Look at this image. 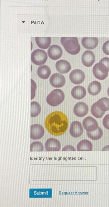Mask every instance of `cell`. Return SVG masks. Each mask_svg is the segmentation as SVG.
I'll return each mask as SVG.
<instances>
[{"instance_id": "33", "label": "cell", "mask_w": 109, "mask_h": 207, "mask_svg": "<svg viewBox=\"0 0 109 207\" xmlns=\"http://www.w3.org/2000/svg\"><path fill=\"white\" fill-rule=\"evenodd\" d=\"M107 92L108 95L109 97V87L108 88V89H107Z\"/></svg>"}, {"instance_id": "9", "label": "cell", "mask_w": 109, "mask_h": 207, "mask_svg": "<svg viewBox=\"0 0 109 207\" xmlns=\"http://www.w3.org/2000/svg\"><path fill=\"white\" fill-rule=\"evenodd\" d=\"M45 130L43 126L39 124H35L31 126L30 138L34 140L39 139L44 136Z\"/></svg>"}, {"instance_id": "1", "label": "cell", "mask_w": 109, "mask_h": 207, "mask_svg": "<svg viewBox=\"0 0 109 207\" xmlns=\"http://www.w3.org/2000/svg\"><path fill=\"white\" fill-rule=\"evenodd\" d=\"M45 126L51 135L60 136L67 131L69 121L66 115L63 112L56 111L49 114L45 120Z\"/></svg>"}, {"instance_id": "31", "label": "cell", "mask_w": 109, "mask_h": 207, "mask_svg": "<svg viewBox=\"0 0 109 207\" xmlns=\"http://www.w3.org/2000/svg\"><path fill=\"white\" fill-rule=\"evenodd\" d=\"M99 61L105 65L109 70V58L104 57L102 58Z\"/></svg>"}, {"instance_id": "21", "label": "cell", "mask_w": 109, "mask_h": 207, "mask_svg": "<svg viewBox=\"0 0 109 207\" xmlns=\"http://www.w3.org/2000/svg\"><path fill=\"white\" fill-rule=\"evenodd\" d=\"M37 73L40 78L43 79H46L50 76L51 71L48 66L44 65L38 67Z\"/></svg>"}, {"instance_id": "4", "label": "cell", "mask_w": 109, "mask_h": 207, "mask_svg": "<svg viewBox=\"0 0 109 207\" xmlns=\"http://www.w3.org/2000/svg\"><path fill=\"white\" fill-rule=\"evenodd\" d=\"M109 71L107 67L100 61L95 64L92 69L93 75L97 78L100 80H104L107 78Z\"/></svg>"}, {"instance_id": "29", "label": "cell", "mask_w": 109, "mask_h": 207, "mask_svg": "<svg viewBox=\"0 0 109 207\" xmlns=\"http://www.w3.org/2000/svg\"><path fill=\"white\" fill-rule=\"evenodd\" d=\"M102 123L104 127L106 129L109 130V114L104 117L103 119Z\"/></svg>"}, {"instance_id": "2", "label": "cell", "mask_w": 109, "mask_h": 207, "mask_svg": "<svg viewBox=\"0 0 109 207\" xmlns=\"http://www.w3.org/2000/svg\"><path fill=\"white\" fill-rule=\"evenodd\" d=\"M60 42L66 52L71 54H77L80 50V46L77 37H61Z\"/></svg>"}, {"instance_id": "23", "label": "cell", "mask_w": 109, "mask_h": 207, "mask_svg": "<svg viewBox=\"0 0 109 207\" xmlns=\"http://www.w3.org/2000/svg\"><path fill=\"white\" fill-rule=\"evenodd\" d=\"M41 111V107L36 102L32 101L31 103V116L32 117L38 116Z\"/></svg>"}, {"instance_id": "15", "label": "cell", "mask_w": 109, "mask_h": 207, "mask_svg": "<svg viewBox=\"0 0 109 207\" xmlns=\"http://www.w3.org/2000/svg\"><path fill=\"white\" fill-rule=\"evenodd\" d=\"M98 41L97 38L83 37L82 40L83 46L88 49H93L97 46Z\"/></svg>"}, {"instance_id": "22", "label": "cell", "mask_w": 109, "mask_h": 207, "mask_svg": "<svg viewBox=\"0 0 109 207\" xmlns=\"http://www.w3.org/2000/svg\"><path fill=\"white\" fill-rule=\"evenodd\" d=\"M97 106L100 111L105 112L109 110V98L103 97L97 102Z\"/></svg>"}, {"instance_id": "24", "label": "cell", "mask_w": 109, "mask_h": 207, "mask_svg": "<svg viewBox=\"0 0 109 207\" xmlns=\"http://www.w3.org/2000/svg\"><path fill=\"white\" fill-rule=\"evenodd\" d=\"M88 136L92 140H97L102 137L103 135V131L100 127L98 126L97 130L92 132L86 131Z\"/></svg>"}, {"instance_id": "28", "label": "cell", "mask_w": 109, "mask_h": 207, "mask_svg": "<svg viewBox=\"0 0 109 207\" xmlns=\"http://www.w3.org/2000/svg\"><path fill=\"white\" fill-rule=\"evenodd\" d=\"M103 52L106 55H109V40L105 42L102 45Z\"/></svg>"}, {"instance_id": "16", "label": "cell", "mask_w": 109, "mask_h": 207, "mask_svg": "<svg viewBox=\"0 0 109 207\" xmlns=\"http://www.w3.org/2000/svg\"><path fill=\"white\" fill-rule=\"evenodd\" d=\"M55 67L57 71L62 73H66L70 70L71 66L70 63L67 60H60L56 62Z\"/></svg>"}, {"instance_id": "14", "label": "cell", "mask_w": 109, "mask_h": 207, "mask_svg": "<svg viewBox=\"0 0 109 207\" xmlns=\"http://www.w3.org/2000/svg\"><path fill=\"white\" fill-rule=\"evenodd\" d=\"M82 61L83 65L87 67L91 66L95 61V56L91 51H85L82 56Z\"/></svg>"}, {"instance_id": "13", "label": "cell", "mask_w": 109, "mask_h": 207, "mask_svg": "<svg viewBox=\"0 0 109 207\" xmlns=\"http://www.w3.org/2000/svg\"><path fill=\"white\" fill-rule=\"evenodd\" d=\"M49 57L53 60L59 59L62 56L63 51L60 47L57 45H52L47 51Z\"/></svg>"}, {"instance_id": "12", "label": "cell", "mask_w": 109, "mask_h": 207, "mask_svg": "<svg viewBox=\"0 0 109 207\" xmlns=\"http://www.w3.org/2000/svg\"><path fill=\"white\" fill-rule=\"evenodd\" d=\"M45 148L47 151H59L61 149V144L58 139L50 138L45 142Z\"/></svg>"}, {"instance_id": "18", "label": "cell", "mask_w": 109, "mask_h": 207, "mask_svg": "<svg viewBox=\"0 0 109 207\" xmlns=\"http://www.w3.org/2000/svg\"><path fill=\"white\" fill-rule=\"evenodd\" d=\"M92 144L90 141L86 139L81 140L77 146V151H91L92 150Z\"/></svg>"}, {"instance_id": "27", "label": "cell", "mask_w": 109, "mask_h": 207, "mask_svg": "<svg viewBox=\"0 0 109 207\" xmlns=\"http://www.w3.org/2000/svg\"><path fill=\"white\" fill-rule=\"evenodd\" d=\"M36 83L32 79H31V100L33 99L35 96L36 90Z\"/></svg>"}, {"instance_id": "11", "label": "cell", "mask_w": 109, "mask_h": 207, "mask_svg": "<svg viewBox=\"0 0 109 207\" xmlns=\"http://www.w3.org/2000/svg\"><path fill=\"white\" fill-rule=\"evenodd\" d=\"M73 111L77 117H82L86 115L88 111V105L85 103L80 102L76 104L74 106Z\"/></svg>"}, {"instance_id": "26", "label": "cell", "mask_w": 109, "mask_h": 207, "mask_svg": "<svg viewBox=\"0 0 109 207\" xmlns=\"http://www.w3.org/2000/svg\"><path fill=\"white\" fill-rule=\"evenodd\" d=\"M43 145L40 142L35 141L31 143L30 145V151L31 152L43 151Z\"/></svg>"}, {"instance_id": "10", "label": "cell", "mask_w": 109, "mask_h": 207, "mask_svg": "<svg viewBox=\"0 0 109 207\" xmlns=\"http://www.w3.org/2000/svg\"><path fill=\"white\" fill-rule=\"evenodd\" d=\"M83 132V129L81 123L75 121L72 122L70 125V134L71 136L75 138L81 136Z\"/></svg>"}, {"instance_id": "7", "label": "cell", "mask_w": 109, "mask_h": 207, "mask_svg": "<svg viewBox=\"0 0 109 207\" xmlns=\"http://www.w3.org/2000/svg\"><path fill=\"white\" fill-rule=\"evenodd\" d=\"M66 82L64 77L62 74L56 73L53 74L50 78L51 85L53 87L59 88L63 87Z\"/></svg>"}, {"instance_id": "3", "label": "cell", "mask_w": 109, "mask_h": 207, "mask_svg": "<svg viewBox=\"0 0 109 207\" xmlns=\"http://www.w3.org/2000/svg\"><path fill=\"white\" fill-rule=\"evenodd\" d=\"M65 98L64 92L60 89L53 90L47 97L46 100L48 104L52 106L59 105L64 100Z\"/></svg>"}, {"instance_id": "17", "label": "cell", "mask_w": 109, "mask_h": 207, "mask_svg": "<svg viewBox=\"0 0 109 207\" xmlns=\"http://www.w3.org/2000/svg\"><path fill=\"white\" fill-rule=\"evenodd\" d=\"M72 96L75 99L80 100L83 98L86 94L85 88L81 86H77L74 87L71 91Z\"/></svg>"}, {"instance_id": "30", "label": "cell", "mask_w": 109, "mask_h": 207, "mask_svg": "<svg viewBox=\"0 0 109 207\" xmlns=\"http://www.w3.org/2000/svg\"><path fill=\"white\" fill-rule=\"evenodd\" d=\"M62 151H75L76 150L72 146L67 145L64 146L62 149Z\"/></svg>"}, {"instance_id": "20", "label": "cell", "mask_w": 109, "mask_h": 207, "mask_svg": "<svg viewBox=\"0 0 109 207\" xmlns=\"http://www.w3.org/2000/svg\"><path fill=\"white\" fill-rule=\"evenodd\" d=\"M101 89V83L97 81H94L90 83L88 88V93L93 96L97 95L100 92Z\"/></svg>"}, {"instance_id": "5", "label": "cell", "mask_w": 109, "mask_h": 207, "mask_svg": "<svg viewBox=\"0 0 109 207\" xmlns=\"http://www.w3.org/2000/svg\"><path fill=\"white\" fill-rule=\"evenodd\" d=\"M48 58L46 53L44 50L37 49L33 51L31 54V60L35 64L40 65L44 64Z\"/></svg>"}, {"instance_id": "32", "label": "cell", "mask_w": 109, "mask_h": 207, "mask_svg": "<svg viewBox=\"0 0 109 207\" xmlns=\"http://www.w3.org/2000/svg\"><path fill=\"white\" fill-rule=\"evenodd\" d=\"M102 151H109V145L104 146L102 149Z\"/></svg>"}, {"instance_id": "25", "label": "cell", "mask_w": 109, "mask_h": 207, "mask_svg": "<svg viewBox=\"0 0 109 207\" xmlns=\"http://www.w3.org/2000/svg\"><path fill=\"white\" fill-rule=\"evenodd\" d=\"M91 112L92 114L97 118H101L105 113V112L102 111L99 109L97 106V102L92 105Z\"/></svg>"}, {"instance_id": "6", "label": "cell", "mask_w": 109, "mask_h": 207, "mask_svg": "<svg viewBox=\"0 0 109 207\" xmlns=\"http://www.w3.org/2000/svg\"><path fill=\"white\" fill-rule=\"evenodd\" d=\"M71 81L76 84H79L82 83L85 78L84 73L82 70L75 69L72 71L69 75Z\"/></svg>"}, {"instance_id": "8", "label": "cell", "mask_w": 109, "mask_h": 207, "mask_svg": "<svg viewBox=\"0 0 109 207\" xmlns=\"http://www.w3.org/2000/svg\"><path fill=\"white\" fill-rule=\"evenodd\" d=\"M83 124L86 131L90 132L95 131L98 127L97 120L91 116L85 118L83 121Z\"/></svg>"}, {"instance_id": "19", "label": "cell", "mask_w": 109, "mask_h": 207, "mask_svg": "<svg viewBox=\"0 0 109 207\" xmlns=\"http://www.w3.org/2000/svg\"><path fill=\"white\" fill-rule=\"evenodd\" d=\"M35 41L40 48L46 49L50 46L51 39L50 37H36Z\"/></svg>"}]
</instances>
